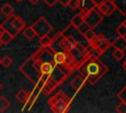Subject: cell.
Returning <instances> with one entry per match:
<instances>
[{
	"label": "cell",
	"instance_id": "8d00e7d4",
	"mask_svg": "<svg viewBox=\"0 0 126 113\" xmlns=\"http://www.w3.org/2000/svg\"><path fill=\"white\" fill-rule=\"evenodd\" d=\"M2 87H3V85H1V83H0V90L2 89Z\"/></svg>",
	"mask_w": 126,
	"mask_h": 113
},
{
	"label": "cell",
	"instance_id": "cb8c5ba5",
	"mask_svg": "<svg viewBox=\"0 0 126 113\" xmlns=\"http://www.w3.org/2000/svg\"><path fill=\"white\" fill-rule=\"evenodd\" d=\"M84 37H85V39L88 41V42H90L94 36H95V33H94V29L93 28H91V29H89L84 35H83Z\"/></svg>",
	"mask_w": 126,
	"mask_h": 113
},
{
	"label": "cell",
	"instance_id": "ac0fdd59",
	"mask_svg": "<svg viewBox=\"0 0 126 113\" xmlns=\"http://www.w3.org/2000/svg\"><path fill=\"white\" fill-rule=\"evenodd\" d=\"M23 33L25 35V37L28 39V40H32L34 36H35V33H34V30L33 28H32V26H29V27H25L23 28Z\"/></svg>",
	"mask_w": 126,
	"mask_h": 113
},
{
	"label": "cell",
	"instance_id": "d6a6232c",
	"mask_svg": "<svg viewBox=\"0 0 126 113\" xmlns=\"http://www.w3.org/2000/svg\"><path fill=\"white\" fill-rule=\"evenodd\" d=\"M38 1H39V0H29V2H30L32 5H35V4H37Z\"/></svg>",
	"mask_w": 126,
	"mask_h": 113
},
{
	"label": "cell",
	"instance_id": "f546056e",
	"mask_svg": "<svg viewBox=\"0 0 126 113\" xmlns=\"http://www.w3.org/2000/svg\"><path fill=\"white\" fill-rule=\"evenodd\" d=\"M48 7H53L57 2H58V0H42Z\"/></svg>",
	"mask_w": 126,
	"mask_h": 113
},
{
	"label": "cell",
	"instance_id": "ba28073f",
	"mask_svg": "<svg viewBox=\"0 0 126 113\" xmlns=\"http://www.w3.org/2000/svg\"><path fill=\"white\" fill-rule=\"evenodd\" d=\"M53 62L56 65H62V64H67L69 66H71L69 58H68V54L65 51H55L53 53ZM72 67V66H71ZM73 68V67H72ZM74 69V68H73Z\"/></svg>",
	"mask_w": 126,
	"mask_h": 113
},
{
	"label": "cell",
	"instance_id": "4dcf8cb0",
	"mask_svg": "<svg viewBox=\"0 0 126 113\" xmlns=\"http://www.w3.org/2000/svg\"><path fill=\"white\" fill-rule=\"evenodd\" d=\"M70 0H58V2L63 6V7H68V3Z\"/></svg>",
	"mask_w": 126,
	"mask_h": 113
},
{
	"label": "cell",
	"instance_id": "9c48e42d",
	"mask_svg": "<svg viewBox=\"0 0 126 113\" xmlns=\"http://www.w3.org/2000/svg\"><path fill=\"white\" fill-rule=\"evenodd\" d=\"M78 8L80 10V13H82L84 15L87 12H89L92 9L96 8V7L92 0H78Z\"/></svg>",
	"mask_w": 126,
	"mask_h": 113
},
{
	"label": "cell",
	"instance_id": "74e56055",
	"mask_svg": "<svg viewBox=\"0 0 126 113\" xmlns=\"http://www.w3.org/2000/svg\"><path fill=\"white\" fill-rule=\"evenodd\" d=\"M15 1H17V2H22L23 0H15Z\"/></svg>",
	"mask_w": 126,
	"mask_h": 113
},
{
	"label": "cell",
	"instance_id": "7a4b0ae2",
	"mask_svg": "<svg viewBox=\"0 0 126 113\" xmlns=\"http://www.w3.org/2000/svg\"><path fill=\"white\" fill-rule=\"evenodd\" d=\"M48 104L50 105L52 112H55V113L68 112L70 107L69 106L70 98L65 92L60 90L48 99Z\"/></svg>",
	"mask_w": 126,
	"mask_h": 113
},
{
	"label": "cell",
	"instance_id": "5b68a950",
	"mask_svg": "<svg viewBox=\"0 0 126 113\" xmlns=\"http://www.w3.org/2000/svg\"><path fill=\"white\" fill-rule=\"evenodd\" d=\"M103 20L102 15L97 11L96 8L92 9L91 11L87 12L86 14H84V22L87 23L91 28H96Z\"/></svg>",
	"mask_w": 126,
	"mask_h": 113
},
{
	"label": "cell",
	"instance_id": "8fae6325",
	"mask_svg": "<svg viewBox=\"0 0 126 113\" xmlns=\"http://www.w3.org/2000/svg\"><path fill=\"white\" fill-rule=\"evenodd\" d=\"M10 25H11V27L16 30L17 33L20 32L21 30H23V28L26 27L25 21H24L22 18H20V17H14V18L12 19Z\"/></svg>",
	"mask_w": 126,
	"mask_h": 113
},
{
	"label": "cell",
	"instance_id": "277c9868",
	"mask_svg": "<svg viewBox=\"0 0 126 113\" xmlns=\"http://www.w3.org/2000/svg\"><path fill=\"white\" fill-rule=\"evenodd\" d=\"M89 44L97 51L99 55L104 53L111 45L110 41L103 35V34H95V36L89 42Z\"/></svg>",
	"mask_w": 126,
	"mask_h": 113
},
{
	"label": "cell",
	"instance_id": "6da1fadb",
	"mask_svg": "<svg viewBox=\"0 0 126 113\" xmlns=\"http://www.w3.org/2000/svg\"><path fill=\"white\" fill-rule=\"evenodd\" d=\"M77 70L79 74L85 78L86 83L90 85L96 84L108 72V68L98 59V57H94L89 54Z\"/></svg>",
	"mask_w": 126,
	"mask_h": 113
},
{
	"label": "cell",
	"instance_id": "1f68e13d",
	"mask_svg": "<svg viewBox=\"0 0 126 113\" xmlns=\"http://www.w3.org/2000/svg\"><path fill=\"white\" fill-rule=\"evenodd\" d=\"M92 1H93V2L94 3L95 7H97V6H98V5L100 4V3H102V2L104 1V0H92Z\"/></svg>",
	"mask_w": 126,
	"mask_h": 113
},
{
	"label": "cell",
	"instance_id": "f35d334b",
	"mask_svg": "<svg viewBox=\"0 0 126 113\" xmlns=\"http://www.w3.org/2000/svg\"><path fill=\"white\" fill-rule=\"evenodd\" d=\"M3 28V26H2L1 24H0V28Z\"/></svg>",
	"mask_w": 126,
	"mask_h": 113
},
{
	"label": "cell",
	"instance_id": "44dd1931",
	"mask_svg": "<svg viewBox=\"0 0 126 113\" xmlns=\"http://www.w3.org/2000/svg\"><path fill=\"white\" fill-rule=\"evenodd\" d=\"M10 105V101L5 96H0V111H5Z\"/></svg>",
	"mask_w": 126,
	"mask_h": 113
},
{
	"label": "cell",
	"instance_id": "4fadbf2b",
	"mask_svg": "<svg viewBox=\"0 0 126 113\" xmlns=\"http://www.w3.org/2000/svg\"><path fill=\"white\" fill-rule=\"evenodd\" d=\"M30 95H31V93L28 92V91H27L26 89H24V88L19 89V90L16 92V94H15L16 98H17L20 102H22V103H25V102L29 101V99H30Z\"/></svg>",
	"mask_w": 126,
	"mask_h": 113
},
{
	"label": "cell",
	"instance_id": "2e32d148",
	"mask_svg": "<svg viewBox=\"0 0 126 113\" xmlns=\"http://www.w3.org/2000/svg\"><path fill=\"white\" fill-rule=\"evenodd\" d=\"M82 23H84V15H83L82 13H79V14L75 15V16L72 18V20H71V22H70V25H71L73 28H77Z\"/></svg>",
	"mask_w": 126,
	"mask_h": 113
},
{
	"label": "cell",
	"instance_id": "8992f818",
	"mask_svg": "<svg viewBox=\"0 0 126 113\" xmlns=\"http://www.w3.org/2000/svg\"><path fill=\"white\" fill-rule=\"evenodd\" d=\"M58 85H59L58 83H57L53 78L49 77V78L46 80V82H44V83L40 85L39 90H40L43 94L48 95V94H50Z\"/></svg>",
	"mask_w": 126,
	"mask_h": 113
},
{
	"label": "cell",
	"instance_id": "e575fe53",
	"mask_svg": "<svg viewBox=\"0 0 126 113\" xmlns=\"http://www.w3.org/2000/svg\"><path fill=\"white\" fill-rule=\"evenodd\" d=\"M122 25L126 27V19H125V20H123V22H122Z\"/></svg>",
	"mask_w": 126,
	"mask_h": 113
},
{
	"label": "cell",
	"instance_id": "ffe728a7",
	"mask_svg": "<svg viewBox=\"0 0 126 113\" xmlns=\"http://www.w3.org/2000/svg\"><path fill=\"white\" fill-rule=\"evenodd\" d=\"M76 29L78 30V32H79L81 35H84V34H85L89 29H91V28H90V26H89L87 23H85V22H84V23H82V24H81V25H80Z\"/></svg>",
	"mask_w": 126,
	"mask_h": 113
},
{
	"label": "cell",
	"instance_id": "83f0119b",
	"mask_svg": "<svg viewBox=\"0 0 126 113\" xmlns=\"http://www.w3.org/2000/svg\"><path fill=\"white\" fill-rule=\"evenodd\" d=\"M65 37L67 38V40L69 41V43L71 44L72 47H74V46L77 44V42H78V40L75 39V37H74L73 35H65Z\"/></svg>",
	"mask_w": 126,
	"mask_h": 113
},
{
	"label": "cell",
	"instance_id": "52a82bcc",
	"mask_svg": "<svg viewBox=\"0 0 126 113\" xmlns=\"http://www.w3.org/2000/svg\"><path fill=\"white\" fill-rule=\"evenodd\" d=\"M96 9L102 16H110L115 11V7L112 4L111 0H104L96 7Z\"/></svg>",
	"mask_w": 126,
	"mask_h": 113
},
{
	"label": "cell",
	"instance_id": "9a60e30c",
	"mask_svg": "<svg viewBox=\"0 0 126 113\" xmlns=\"http://www.w3.org/2000/svg\"><path fill=\"white\" fill-rule=\"evenodd\" d=\"M115 7V10L120 12L122 15H126V0H111Z\"/></svg>",
	"mask_w": 126,
	"mask_h": 113
},
{
	"label": "cell",
	"instance_id": "836d02e7",
	"mask_svg": "<svg viewBox=\"0 0 126 113\" xmlns=\"http://www.w3.org/2000/svg\"><path fill=\"white\" fill-rule=\"evenodd\" d=\"M122 67H123V69L126 71V59H125V61L123 62V64H122Z\"/></svg>",
	"mask_w": 126,
	"mask_h": 113
},
{
	"label": "cell",
	"instance_id": "484cf974",
	"mask_svg": "<svg viewBox=\"0 0 126 113\" xmlns=\"http://www.w3.org/2000/svg\"><path fill=\"white\" fill-rule=\"evenodd\" d=\"M116 32L119 36H126V27L123 26L122 24H120L116 28Z\"/></svg>",
	"mask_w": 126,
	"mask_h": 113
},
{
	"label": "cell",
	"instance_id": "60d3db41",
	"mask_svg": "<svg viewBox=\"0 0 126 113\" xmlns=\"http://www.w3.org/2000/svg\"><path fill=\"white\" fill-rule=\"evenodd\" d=\"M0 46H1V42H0Z\"/></svg>",
	"mask_w": 126,
	"mask_h": 113
},
{
	"label": "cell",
	"instance_id": "7402d4cb",
	"mask_svg": "<svg viewBox=\"0 0 126 113\" xmlns=\"http://www.w3.org/2000/svg\"><path fill=\"white\" fill-rule=\"evenodd\" d=\"M12 63H13V60H12V58H11L10 56H8V55L4 56V57L1 59V64H2L5 68H9V67L12 65Z\"/></svg>",
	"mask_w": 126,
	"mask_h": 113
},
{
	"label": "cell",
	"instance_id": "3957f363",
	"mask_svg": "<svg viewBox=\"0 0 126 113\" xmlns=\"http://www.w3.org/2000/svg\"><path fill=\"white\" fill-rule=\"evenodd\" d=\"M32 28H33L34 30V33H35V36H37L38 38H41L43 37L44 35L48 34L49 32L52 31L53 28L52 26L48 23V21L43 18V17H39L32 25Z\"/></svg>",
	"mask_w": 126,
	"mask_h": 113
},
{
	"label": "cell",
	"instance_id": "f1b7e54d",
	"mask_svg": "<svg viewBox=\"0 0 126 113\" xmlns=\"http://www.w3.org/2000/svg\"><path fill=\"white\" fill-rule=\"evenodd\" d=\"M68 7L71 8L72 10L78 9V0H70L68 3Z\"/></svg>",
	"mask_w": 126,
	"mask_h": 113
},
{
	"label": "cell",
	"instance_id": "d6986e66",
	"mask_svg": "<svg viewBox=\"0 0 126 113\" xmlns=\"http://www.w3.org/2000/svg\"><path fill=\"white\" fill-rule=\"evenodd\" d=\"M54 36H55V34H54V35H51L50 32H49L48 34H46V35H44L43 37L39 38V43H40L41 45H43V46H45V45H50V43L52 42Z\"/></svg>",
	"mask_w": 126,
	"mask_h": 113
},
{
	"label": "cell",
	"instance_id": "5bb4252c",
	"mask_svg": "<svg viewBox=\"0 0 126 113\" xmlns=\"http://www.w3.org/2000/svg\"><path fill=\"white\" fill-rule=\"evenodd\" d=\"M14 37H15L14 34H12L6 28H3V31H2V34L0 37V42H1V44H8L14 39Z\"/></svg>",
	"mask_w": 126,
	"mask_h": 113
},
{
	"label": "cell",
	"instance_id": "d590c367",
	"mask_svg": "<svg viewBox=\"0 0 126 113\" xmlns=\"http://www.w3.org/2000/svg\"><path fill=\"white\" fill-rule=\"evenodd\" d=\"M3 28H0V37H1V34H2V31H3Z\"/></svg>",
	"mask_w": 126,
	"mask_h": 113
},
{
	"label": "cell",
	"instance_id": "e0dca14e",
	"mask_svg": "<svg viewBox=\"0 0 126 113\" xmlns=\"http://www.w3.org/2000/svg\"><path fill=\"white\" fill-rule=\"evenodd\" d=\"M1 13L2 15H4L6 18H10L13 13H14V9L13 7L9 4V3H5L2 7H1Z\"/></svg>",
	"mask_w": 126,
	"mask_h": 113
},
{
	"label": "cell",
	"instance_id": "603a6c76",
	"mask_svg": "<svg viewBox=\"0 0 126 113\" xmlns=\"http://www.w3.org/2000/svg\"><path fill=\"white\" fill-rule=\"evenodd\" d=\"M112 56L115 60L117 61H120L123 57H124V51L123 50H118V49H115L113 52H112Z\"/></svg>",
	"mask_w": 126,
	"mask_h": 113
},
{
	"label": "cell",
	"instance_id": "d4e9b609",
	"mask_svg": "<svg viewBox=\"0 0 126 113\" xmlns=\"http://www.w3.org/2000/svg\"><path fill=\"white\" fill-rule=\"evenodd\" d=\"M116 96H117L121 101H124V102L126 103V85H125L121 90H119V91L117 92Z\"/></svg>",
	"mask_w": 126,
	"mask_h": 113
},
{
	"label": "cell",
	"instance_id": "7c38bea8",
	"mask_svg": "<svg viewBox=\"0 0 126 113\" xmlns=\"http://www.w3.org/2000/svg\"><path fill=\"white\" fill-rule=\"evenodd\" d=\"M111 45L115 48V49H118V50H125L126 49V38L125 36H117L112 42H111Z\"/></svg>",
	"mask_w": 126,
	"mask_h": 113
},
{
	"label": "cell",
	"instance_id": "30bf717a",
	"mask_svg": "<svg viewBox=\"0 0 126 113\" xmlns=\"http://www.w3.org/2000/svg\"><path fill=\"white\" fill-rule=\"evenodd\" d=\"M70 85H71V86H72L76 91H80V90L84 87V85H86V80H85V78H84L81 74H79V75H77V76L71 81Z\"/></svg>",
	"mask_w": 126,
	"mask_h": 113
},
{
	"label": "cell",
	"instance_id": "ab89813d",
	"mask_svg": "<svg viewBox=\"0 0 126 113\" xmlns=\"http://www.w3.org/2000/svg\"><path fill=\"white\" fill-rule=\"evenodd\" d=\"M0 64H1V58H0Z\"/></svg>",
	"mask_w": 126,
	"mask_h": 113
},
{
	"label": "cell",
	"instance_id": "4316f807",
	"mask_svg": "<svg viewBox=\"0 0 126 113\" xmlns=\"http://www.w3.org/2000/svg\"><path fill=\"white\" fill-rule=\"evenodd\" d=\"M116 111L118 113H126V103L120 100V103L116 106Z\"/></svg>",
	"mask_w": 126,
	"mask_h": 113
}]
</instances>
